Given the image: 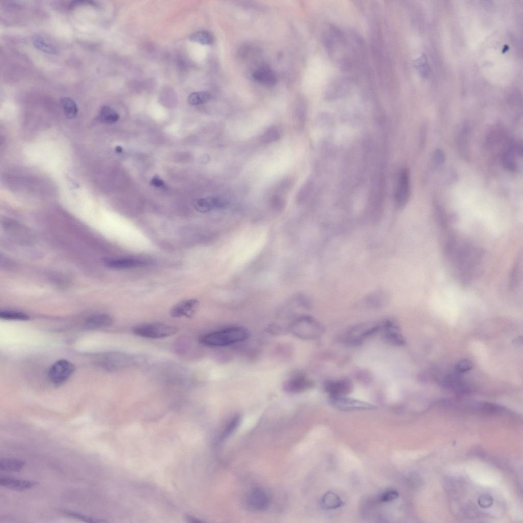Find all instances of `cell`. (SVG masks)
Instances as JSON below:
<instances>
[{"label": "cell", "mask_w": 523, "mask_h": 523, "mask_svg": "<svg viewBox=\"0 0 523 523\" xmlns=\"http://www.w3.org/2000/svg\"><path fill=\"white\" fill-rule=\"evenodd\" d=\"M329 401L334 407L344 411L370 410L376 408L373 404L346 396L329 397Z\"/></svg>", "instance_id": "7"}, {"label": "cell", "mask_w": 523, "mask_h": 523, "mask_svg": "<svg viewBox=\"0 0 523 523\" xmlns=\"http://www.w3.org/2000/svg\"><path fill=\"white\" fill-rule=\"evenodd\" d=\"M321 507L325 510H333L341 507L343 502L336 493L329 491L325 493L320 501Z\"/></svg>", "instance_id": "23"}, {"label": "cell", "mask_w": 523, "mask_h": 523, "mask_svg": "<svg viewBox=\"0 0 523 523\" xmlns=\"http://www.w3.org/2000/svg\"><path fill=\"white\" fill-rule=\"evenodd\" d=\"M190 40L202 45H211L214 41L212 34L205 31H199L192 34L190 37Z\"/></svg>", "instance_id": "27"}, {"label": "cell", "mask_w": 523, "mask_h": 523, "mask_svg": "<svg viewBox=\"0 0 523 523\" xmlns=\"http://www.w3.org/2000/svg\"><path fill=\"white\" fill-rule=\"evenodd\" d=\"M145 360L142 356L121 352H108L102 355L99 363L104 370L116 372L139 366Z\"/></svg>", "instance_id": "3"}, {"label": "cell", "mask_w": 523, "mask_h": 523, "mask_svg": "<svg viewBox=\"0 0 523 523\" xmlns=\"http://www.w3.org/2000/svg\"><path fill=\"white\" fill-rule=\"evenodd\" d=\"M152 186L158 188H166V186L164 182L158 176L154 177L151 181Z\"/></svg>", "instance_id": "39"}, {"label": "cell", "mask_w": 523, "mask_h": 523, "mask_svg": "<svg viewBox=\"0 0 523 523\" xmlns=\"http://www.w3.org/2000/svg\"><path fill=\"white\" fill-rule=\"evenodd\" d=\"M446 252L463 281L469 282L473 278L481 261L479 249L454 235H450L446 244Z\"/></svg>", "instance_id": "1"}, {"label": "cell", "mask_w": 523, "mask_h": 523, "mask_svg": "<svg viewBox=\"0 0 523 523\" xmlns=\"http://www.w3.org/2000/svg\"><path fill=\"white\" fill-rule=\"evenodd\" d=\"M281 137V132L277 127H272L268 129L262 137V142L269 143L279 140Z\"/></svg>", "instance_id": "33"}, {"label": "cell", "mask_w": 523, "mask_h": 523, "mask_svg": "<svg viewBox=\"0 0 523 523\" xmlns=\"http://www.w3.org/2000/svg\"><path fill=\"white\" fill-rule=\"evenodd\" d=\"M520 262L518 260L514 264V267L510 274V286L512 288H514L517 285L518 283V279L519 277L520 270Z\"/></svg>", "instance_id": "35"}, {"label": "cell", "mask_w": 523, "mask_h": 523, "mask_svg": "<svg viewBox=\"0 0 523 523\" xmlns=\"http://www.w3.org/2000/svg\"><path fill=\"white\" fill-rule=\"evenodd\" d=\"M33 44L37 49L48 54H56L58 52L57 49L52 45L47 43L41 36L34 37Z\"/></svg>", "instance_id": "28"}, {"label": "cell", "mask_w": 523, "mask_h": 523, "mask_svg": "<svg viewBox=\"0 0 523 523\" xmlns=\"http://www.w3.org/2000/svg\"><path fill=\"white\" fill-rule=\"evenodd\" d=\"M112 318L106 314H99L90 316L86 321V324L89 328H100L108 326L112 324Z\"/></svg>", "instance_id": "22"}, {"label": "cell", "mask_w": 523, "mask_h": 523, "mask_svg": "<svg viewBox=\"0 0 523 523\" xmlns=\"http://www.w3.org/2000/svg\"><path fill=\"white\" fill-rule=\"evenodd\" d=\"M0 317L5 320H28L30 316L25 313L14 311H5L0 313Z\"/></svg>", "instance_id": "32"}, {"label": "cell", "mask_w": 523, "mask_h": 523, "mask_svg": "<svg viewBox=\"0 0 523 523\" xmlns=\"http://www.w3.org/2000/svg\"><path fill=\"white\" fill-rule=\"evenodd\" d=\"M241 422V418L236 416L233 418L228 423L223 434L221 436V440L224 441L230 437L238 428Z\"/></svg>", "instance_id": "31"}, {"label": "cell", "mask_w": 523, "mask_h": 523, "mask_svg": "<svg viewBox=\"0 0 523 523\" xmlns=\"http://www.w3.org/2000/svg\"><path fill=\"white\" fill-rule=\"evenodd\" d=\"M247 502L251 509L262 511L269 507L270 499L269 494L265 489L257 488L250 492L247 497Z\"/></svg>", "instance_id": "12"}, {"label": "cell", "mask_w": 523, "mask_h": 523, "mask_svg": "<svg viewBox=\"0 0 523 523\" xmlns=\"http://www.w3.org/2000/svg\"><path fill=\"white\" fill-rule=\"evenodd\" d=\"M25 466V462L15 458H4L0 460V470L5 472H19Z\"/></svg>", "instance_id": "24"}, {"label": "cell", "mask_w": 523, "mask_h": 523, "mask_svg": "<svg viewBox=\"0 0 523 523\" xmlns=\"http://www.w3.org/2000/svg\"><path fill=\"white\" fill-rule=\"evenodd\" d=\"M473 368L472 364L467 360H463L459 362L456 366V370L459 373H464L469 371Z\"/></svg>", "instance_id": "38"}, {"label": "cell", "mask_w": 523, "mask_h": 523, "mask_svg": "<svg viewBox=\"0 0 523 523\" xmlns=\"http://www.w3.org/2000/svg\"><path fill=\"white\" fill-rule=\"evenodd\" d=\"M478 503L480 507L486 509L492 505L493 499L491 496L484 494L479 497Z\"/></svg>", "instance_id": "36"}, {"label": "cell", "mask_w": 523, "mask_h": 523, "mask_svg": "<svg viewBox=\"0 0 523 523\" xmlns=\"http://www.w3.org/2000/svg\"><path fill=\"white\" fill-rule=\"evenodd\" d=\"M325 392L329 397L347 396L353 389L352 383L347 379L328 381L325 383Z\"/></svg>", "instance_id": "14"}, {"label": "cell", "mask_w": 523, "mask_h": 523, "mask_svg": "<svg viewBox=\"0 0 523 523\" xmlns=\"http://www.w3.org/2000/svg\"><path fill=\"white\" fill-rule=\"evenodd\" d=\"M249 337L247 329L240 326L227 328L203 336L201 342L212 347H225L246 340Z\"/></svg>", "instance_id": "2"}, {"label": "cell", "mask_w": 523, "mask_h": 523, "mask_svg": "<svg viewBox=\"0 0 523 523\" xmlns=\"http://www.w3.org/2000/svg\"><path fill=\"white\" fill-rule=\"evenodd\" d=\"M99 118L102 122L112 124L119 119V115L111 107L104 106L100 110Z\"/></svg>", "instance_id": "26"}, {"label": "cell", "mask_w": 523, "mask_h": 523, "mask_svg": "<svg viewBox=\"0 0 523 523\" xmlns=\"http://www.w3.org/2000/svg\"><path fill=\"white\" fill-rule=\"evenodd\" d=\"M380 328V324L376 323H365L355 325L346 333L344 341L351 345L361 344L366 339L376 334Z\"/></svg>", "instance_id": "6"}, {"label": "cell", "mask_w": 523, "mask_h": 523, "mask_svg": "<svg viewBox=\"0 0 523 523\" xmlns=\"http://www.w3.org/2000/svg\"><path fill=\"white\" fill-rule=\"evenodd\" d=\"M224 202L217 198L201 199L196 201L194 207L196 210L201 213H207L215 208L224 206Z\"/></svg>", "instance_id": "19"}, {"label": "cell", "mask_w": 523, "mask_h": 523, "mask_svg": "<svg viewBox=\"0 0 523 523\" xmlns=\"http://www.w3.org/2000/svg\"><path fill=\"white\" fill-rule=\"evenodd\" d=\"M39 483L36 481L16 479L8 477L0 478V485L9 489L15 491H25L37 486Z\"/></svg>", "instance_id": "15"}, {"label": "cell", "mask_w": 523, "mask_h": 523, "mask_svg": "<svg viewBox=\"0 0 523 523\" xmlns=\"http://www.w3.org/2000/svg\"><path fill=\"white\" fill-rule=\"evenodd\" d=\"M253 77L258 82L267 86H274L278 81L276 73L267 66L261 67L256 70Z\"/></svg>", "instance_id": "17"}, {"label": "cell", "mask_w": 523, "mask_h": 523, "mask_svg": "<svg viewBox=\"0 0 523 523\" xmlns=\"http://www.w3.org/2000/svg\"><path fill=\"white\" fill-rule=\"evenodd\" d=\"M62 514L67 517L78 519L87 522L94 523L102 522L104 521L103 520L74 511L64 510L62 511Z\"/></svg>", "instance_id": "29"}, {"label": "cell", "mask_w": 523, "mask_h": 523, "mask_svg": "<svg viewBox=\"0 0 523 523\" xmlns=\"http://www.w3.org/2000/svg\"><path fill=\"white\" fill-rule=\"evenodd\" d=\"M116 150L118 153H121L123 149L121 147L117 146L116 148Z\"/></svg>", "instance_id": "40"}, {"label": "cell", "mask_w": 523, "mask_h": 523, "mask_svg": "<svg viewBox=\"0 0 523 523\" xmlns=\"http://www.w3.org/2000/svg\"><path fill=\"white\" fill-rule=\"evenodd\" d=\"M291 331L299 338L312 340L319 337L324 332V327L313 317L305 316L297 319L292 323Z\"/></svg>", "instance_id": "4"}, {"label": "cell", "mask_w": 523, "mask_h": 523, "mask_svg": "<svg viewBox=\"0 0 523 523\" xmlns=\"http://www.w3.org/2000/svg\"><path fill=\"white\" fill-rule=\"evenodd\" d=\"M515 152H517L516 144H511L504 151L502 161L504 167L510 171H515L517 164L515 159ZM518 154V153H517Z\"/></svg>", "instance_id": "21"}, {"label": "cell", "mask_w": 523, "mask_h": 523, "mask_svg": "<svg viewBox=\"0 0 523 523\" xmlns=\"http://www.w3.org/2000/svg\"><path fill=\"white\" fill-rule=\"evenodd\" d=\"M313 386L310 379L302 374H297L285 381L283 389L287 393L296 394L309 391Z\"/></svg>", "instance_id": "10"}, {"label": "cell", "mask_w": 523, "mask_h": 523, "mask_svg": "<svg viewBox=\"0 0 523 523\" xmlns=\"http://www.w3.org/2000/svg\"><path fill=\"white\" fill-rule=\"evenodd\" d=\"M351 84L345 79H338L333 82L327 90L329 98H337L347 93L350 89Z\"/></svg>", "instance_id": "20"}, {"label": "cell", "mask_w": 523, "mask_h": 523, "mask_svg": "<svg viewBox=\"0 0 523 523\" xmlns=\"http://www.w3.org/2000/svg\"><path fill=\"white\" fill-rule=\"evenodd\" d=\"M61 103L67 118L73 119L78 113V108L75 102L69 97H64L61 99Z\"/></svg>", "instance_id": "25"}, {"label": "cell", "mask_w": 523, "mask_h": 523, "mask_svg": "<svg viewBox=\"0 0 523 523\" xmlns=\"http://www.w3.org/2000/svg\"><path fill=\"white\" fill-rule=\"evenodd\" d=\"M470 127L467 123H464L459 127L457 135V141L459 152L464 158L469 157V137Z\"/></svg>", "instance_id": "18"}, {"label": "cell", "mask_w": 523, "mask_h": 523, "mask_svg": "<svg viewBox=\"0 0 523 523\" xmlns=\"http://www.w3.org/2000/svg\"><path fill=\"white\" fill-rule=\"evenodd\" d=\"M380 326L383 330L384 338L388 343L398 346L405 345V339L400 333L399 326L395 322L388 320Z\"/></svg>", "instance_id": "11"}, {"label": "cell", "mask_w": 523, "mask_h": 523, "mask_svg": "<svg viewBox=\"0 0 523 523\" xmlns=\"http://www.w3.org/2000/svg\"><path fill=\"white\" fill-rule=\"evenodd\" d=\"M399 496V492L393 489H389L382 492L379 497V501L383 503H389L397 500Z\"/></svg>", "instance_id": "34"}, {"label": "cell", "mask_w": 523, "mask_h": 523, "mask_svg": "<svg viewBox=\"0 0 523 523\" xmlns=\"http://www.w3.org/2000/svg\"><path fill=\"white\" fill-rule=\"evenodd\" d=\"M105 262L106 266L116 269H132L147 265L145 261L136 259H109Z\"/></svg>", "instance_id": "16"}, {"label": "cell", "mask_w": 523, "mask_h": 523, "mask_svg": "<svg viewBox=\"0 0 523 523\" xmlns=\"http://www.w3.org/2000/svg\"><path fill=\"white\" fill-rule=\"evenodd\" d=\"M74 366L66 360H61L49 369L48 376L51 382L61 384L66 381L75 371Z\"/></svg>", "instance_id": "9"}, {"label": "cell", "mask_w": 523, "mask_h": 523, "mask_svg": "<svg viewBox=\"0 0 523 523\" xmlns=\"http://www.w3.org/2000/svg\"><path fill=\"white\" fill-rule=\"evenodd\" d=\"M199 306V301L197 299L184 300L172 307L170 315L174 318H191L195 314Z\"/></svg>", "instance_id": "13"}, {"label": "cell", "mask_w": 523, "mask_h": 523, "mask_svg": "<svg viewBox=\"0 0 523 523\" xmlns=\"http://www.w3.org/2000/svg\"><path fill=\"white\" fill-rule=\"evenodd\" d=\"M433 161L436 166L442 165L445 161V152L441 149H436L433 153Z\"/></svg>", "instance_id": "37"}, {"label": "cell", "mask_w": 523, "mask_h": 523, "mask_svg": "<svg viewBox=\"0 0 523 523\" xmlns=\"http://www.w3.org/2000/svg\"><path fill=\"white\" fill-rule=\"evenodd\" d=\"M133 333L140 337L160 339L173 336L178 332L177 327L161 323L141 324L133 328Z\"/></svg>", "instance_id": "5"}, {"label": "cell", "mask_w": 523, "mask_h": 523, "mask_svg": "<svg viewBox=\"0 0 523 523\" xmlns=\"http://www.w3.org/2000/svg\"><path fill=\"white\" fill-rule=\"evenodd\" d=\"M211 98V95L208 92H195L190 95L188 101L191 105H200L208 102Z\"/></svg>", "instance_id": "30"}, {"label": "cell", "mask_w": 523, "mask_h": 523, "mask_svg": "<svg viewBox=\"0 0 523 523\" xmlns=\"http://www.w3.org/2000/svg\"><path fill=\"white\" fill-rule=\"evenodd\" d=\"M410 172L403 168L399 173L395 194V202L399 208H403L408 203L411 194Z\"/></svg>", "instance_id": "8"}]
</instances>
